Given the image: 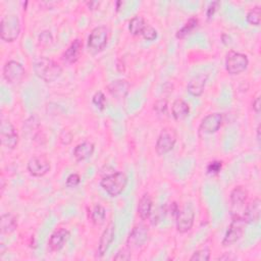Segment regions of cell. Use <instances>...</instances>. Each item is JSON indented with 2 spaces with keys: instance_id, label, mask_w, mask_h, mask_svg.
<instances>
[{
  "instance_id": "9a60e30c",
  "label": "cell",
  "mask_w": 261,
  "mask_h": 261,
  "mask_svg": "<svg viewBox=\"0 0 261 261\" xmlns=\"http://www.w3.org/2000/svg\"><path fill=\"white\" fill-rule=\"evenodd\" d=\"M114 232H115L114 225L110 223L107 226V228L104 230L101 238H100L99 245H98V256L101 257L106 253V251L108 250V248L110 247L111 243L114 240Z\"/></svg>"
},
{
  "instance_id": "277c9868",
  "label": "cell",
  "mask_w": 261,
  "mask_h": 261,
  "mask_svg": "<svg viewBox=\"0 0 261 261\" xmlns=\"http://www.w3.org/2000/svg\"><path fill=\"white\" fill-rule=\"evenodd\" d=\"M108 35L109 30L105 26H99L94 28L88 37L89 49L94 53L102 51L107 44Z\"/></svg>"
},
{
  "instance_id": "74e56055",
  "label": "cell",
  "mask_w": 261,
  "mask_h": 261,
  "mask_svg": "<svg viewBox=\"0 0 261 261\" xmlns=\"http://www.w3.org/2000/svg\"><path fill=\"white\" fill-rule=\"evenodd\" d=\"M252 105H253L254 111H255L256 113H259V111H260V97H259V96H257V97L255 98V100L253 101Z\"/></svg>"
},
{
  "instance_id": "836d02e7",
  "label": "cell",
  "mask_w": 261,
  "mask_h": 261,
  "mask_svg": "<svg viewBox=\"0 0 261 261\" xmlns=\"http://www.w3.org/2000/svg\"><path fill=\"white\" fill-rule=\"evenodd\" d=\"M39 41H40V43H42L44 45H48L49 43H51L52 36H51L50 32H48V31L42 32L41 35L39 36Z\"/></svg>"
},
{
  "instance_id": "7c38bea8",
  "label": "cell",
  "mask_w": 261,
  "mask_h": 261,
  "mask_svg": "<svg viewBox=\"0 0 261 261\" xmlns=\"http://www.w3.org/2000/svg\"><path fill=\"white\" fill-rule=\"evenodd\" d=\"M148 240V230L143 225L136 226L127 241V244L130 248H140L142 247Z\"/></svg>"
},
{
  "instance_id": "4316f807",
  "label": "cell",
  "mask_w": 261,
  "mask_h": 261,
  "mask_svg": "<svg viewBox=\"0 0 261 261\" xmlns=\"http://www.w3.org/2000/svg\"><path fill=\"white\" fill-rule=\"evenodd\" d=\"M197 26H198V19L195 18V17L190 18L189 21H188V23H187L182 29L177 31V33H176V38H178V39L185 38L187 35L191 34V32H192Z\"/></svg>"
},
{
  "instance_id": "ba28073f",
  "label": "cell",
  "mask_w": 261,
  "mask_h": 261,
  "mask_svg": "<svg viewBox=\"0 0 261 261\" xmlns=\"http://www.w3.org/2000/svg\"><path fill=\"white\" fill-rule=\"evenodd\" d=\"M0 140L1 144L7 149H14L18 143V135L7 119H2L0 125Z\"/></svg>"
},
{
  "instance_id": "30bf717a",
  "label": "cell",
  "mask_w": 261,
  "mask_h": 261,
  "mask_svg": "<svg viewBox=\"0 0 261 261\" xmlns=\"http://www.w3.org/2000/svg\"><path fill=\"white\" fill-rule=\"evenodd\" d=\"M175 142H176V136L174 130L165 129L162 133H160L156 141V145H155L156 152L158 153V155H165L169 153L174 149Z\"/></svg>"
},
{
  "instance_id": "ab89813d",
  "label": "cell",
  "mask_w": 261,
  "mask_h": 261,
  "mask_svg": "<svg viewBox=\"0 0 261 261\" xmlns=\"http://www.w3.org/2000/svg\"><path fill=\"white\" fill-rule=\"evenodd\" d=\"M257 140L258 142H260V125H258L257 127Z\"/></svg>"
},
{
  "instance_id": "ac0fdd59",
  "label": "cell",
  "mask_w": 261,
  "mask_h": 261,
  "mask_svg": "<svg viewBox=\"0 0 261 261\" xmlns=\"http://www.w3.org/2000/svg\"><path fill=\"white\" fill-rule=\"evenodd\" d=\"M207 78H208V75H204V74L194 77L187 86L188 92L192 96H196V97L202 95L206 82H207Z\"/></svg>"
},
{
  "instance_id": "e575fe53",
  "label": "cell",
  "mask_w": 261,
  "mask_h": 261,
  "mask_svg": "<svg viewBox=\"0 0 261 261\" xmlns=\"http://www.w3.org/2000/svg\"><path fill=\"white\" fill-rule=\"evenodd\" d=\"M154 109L159 113V114H163L167 112L168 109V103L166 100H160V101H157L154 104Z\"/></svg>"
},
{
  "instance_id": "8992f818",
  "label": "cell",
  "mask_w": 261,
  "mask_h": 261,
  "mask_svg": "<svg viewBox=\"0 0 261 261\" xmlns=\"http://www.w3.org/2000/svg\"><path fill=\"white\" fill-rule=\"evenodd\" d=\"M245 226H246V222L244 220V218L242 216L236 215L232 220V223L226 233V236L223 241V245L230 246L238 242V241L244 235Z\"/></svg>"
},
{
  "instance_id": "6da1fadb",
  "label": "cell",
  "mask_w": 261,
  "mask_h": 261,
  "mask_svg": "<svg viewBox=\"0 0 261 261\" xmlns=\"http://www.w3.org/2000/svg\"><path fill=\"white\" fill-rule=\"evenodd\" d=\"M33 68L36 76L47 83L54 82L63 74V68L54 60L45 56L37 58L33 64Z\"/></svg>"
},
{
  "instance_id": "7402d4cb",
  "label": "cell",
  "mask_w": 261,
  "mask_h": 261,
  "mask_svg": "<svg viewBox=\"0 0 261 261\" xmlns=\"http://www.w3.org/2000/svg\"><path fill=\"white\" fill-rule=\"evenodd\" d=\"M17 228V223L15 217L10 213H4L0 218V231L1 235H8L15 231Z\"/></svg>"
},
{
  "instance_id": "2e32d148",
  "label": "cell",
  "mask_w": 261,
  "mask_h": 261,
  "mask_svg": "<svg viewBox=\"0 0 261 261\" xmlns=\"http://www.w3.org/2000/svg\"><path fill=\"white\" fill-rule=\"evenodd\" d=\"M260 212L261 201L259 198H256L248 204L242 217L244 218L246 224H257L260 219Z\"/></svg>"
},
{
  "instance_id": "d6986e66",
  "label": "cell",
  "mask_w": 261,
  "mask_h": 261,
  "mask_svg": "<svg viewBox=\"0 0 261 261\" xmlns=\"http://www.w3.org/2000/svg\"><path fill=\"white\" fill-rule=\"evenodd\" d=\"M107 89L113 97L122 99L127 96L130 89V84L125 80H116V81H113L108 85Z\"/></svg>"
},
{
  "instance_id": "8fae6325",
  "label": "cell",
  "mask_w": 261,
  "mask_h": 261,
  "mask_svg": "<svg viewBox=\"0 0 261 261\" xmlns=\"http://www.w3.org/2000/svg\"><path fill=\"white\" fill-rule=\"evenodd\" d=\"M50 170V163L43 155H38L31 158L28 163V171L34 176H43Z\"/></svg>"
},
{
  "instance_id": "ffe728a7",
  "label": "cell",
  "mask_w": 261,
  "mask_h": 261,
  "mask_svg": "<svg viewBox=\"0 0 261 261\" xmlns=\"http://www.w3.org/2000/svg\"><path fill=\"white\" fill-rule=\"evenodd\" d=\"M95 146L92 142L85 141L83 143H80L76 146L74 150V156L78 160V162H82L89 157H91L94 153Z\"/></svg>"
},
{
  "instance_id": "7a4b0ae2",
  "label": "cell",
  "mask_w": 261,
  "mask_h": 261,
  "mask_svg": "<svg viewBox=\"0 0 261 261\" xmlns=\"http://www.w3.org/2000/svg\"><path fill=\"white\" fill-rule=\"evenodd\" d=\"M101 187L111 197L122 194L128 185V176L124 173H113L105 175L101 179Z\"/></svg>"
},
{
  "instance_id": "5bb4252c",
  "label": "cell",
  "mask_w": 261,
  "mask_h": 261,
  "mask_svg": "<svg viewBox=\"0 0 261 261\" xmlns=\"http://www.w3.org/2000/svg\"><path fill=\"white\" fill-rule=\"evenodd\" d=\"M71 237L70 232L67 229L60 228L57 229L50 237L48 246L51 251H59L60 249H63L66 243L69 241Z\"/></svg>"
},
{
  "instance_id": "1f68e13d",
  "label": "cell",
  "mask_w": 261,
  "mask_h": 261,
  "mask_svg": "<svg viewBox=\"0 0 261 261\" xmlns=\"http://www.w3.org/2000/svg\"><path fill=\"white\" fill-rule=\"evenodd\" d=\"M80 182H81V177H80V175L77 174H72L68 176L66 185L68 188H75L80 184Z\"/></svg>"
},
{
  "instance_id": "f35d334b",
  "label": "cell",
  "mask_w": 261,
  "mask_h": 261,
  "mask_svg": "<svg viewBox=\"0 0 261 261\" xmlns=\"http://www.w3.org/2000/svg\"><path fill=\"white\" fill-rule=\"evenodd\" d=\"M224 259H227V260H233V259H235V257L232 256L231 254H226V255L220 256V257L218 258V260H224Z\"/></svg>"
},
{
  "instance_id": "83f0119b",
  "label": "cell",
  "mask_w": 261,
  "mask_h": 261,
  "mask_svg": "<svg viewBox=\"0 0 261 261\" xmlns=\"http://www.w3.org/2000/svg\"><path fill=\"white\" fill-rule=\"evenodd\" d=\"M260 15H261V8L260 6H255L254 8L250 9L247 13V22L251 25L258 26L260 24Z\"/></svg>"
},
{
  "instance_id": "d4e9b609",
  "label": "cell",
  "mask_w": 261,
  "mask_h": 261,
  "mask_svg": "<svg viewBox=\"0 0 261 261\" xmlns=\"http://www.w3.org/2000/svg\"><path fill=\"white\" fill-rule=\"evenodd\" d=\"M145 27H146L145 19L142 16H139V15L134 16L129 23V31L134 36L142 35Z\"/></svg>"
},
{
  "instance_id": "4dcf8cb0",
  "label": "cell",
  "mask_w": 261,
  "mask_h": 261,
  "mask_svg": "<svg viewBox=\"0 0 261 261\" xmlns=\"http://www.w3.org/2000/svg\"><path fill=\"white\" fill-rule=\"evenodd\" d=\"M142 35H143L144 39L147 40V41H153V40H155L157 38V31L153 27L146 25Z\"/></svg>"
},
{
  "instance_id": "4fadbf2b",
  "label": "cell",
  "mask_w": 261,
  "mask_h": 261,
  "mask_svg": "<svg viewBox=\"0 0 261 261\" xmlns=\"http://www.w3.org/2000/svg\"><path fill=\"white\" fill-rule=\"evenodd\" d=\"M223 114L222 113H211L206 115L201 124H200L199 130L204 134H213L223 125Z\"/></svg>"
},
{
  "instance_id": "d590c367",
  "label": "cell",
  "mask_w": 261,
  "mask_h": 261,
  "mask_svg": "<svg viewBox=\"0 0 261 261\" xmlns=\"http://www.w3.org/2000/svg\"><path fill=\"white\" fill-rule=\"evenodd\" d=\"M131 257L132 256H131L130 251L127 249H123L116 254V256L114 257V260H130Z\"/></svg>"
},
{
  "instance_id": "e0dca14e",
  "label": "cell",
  "mask_w": 261,
  "mask_h": 261,
  "mask_svg": "<svg viewBox=\"0 0 261 261\" xmlns=\"http://www.w3.org/2000/svg\"><path fill=\"white\" fill-rule=\"evenodd\" d=\"M83 43L80 39H76L75 41L69 46V48L63 53V60L67 64H74L79 59L82 53Z\"/></svg>"
},
{
  "instance_id": "f1b7e54d",
  "label": "cell",
  "mask_w": 261,
  "mask_h": 261,
  "mask_svg": "<svg viewBox=\"0 0 261 261\" xmlns=\"http://www.w3.org/2000/svg\"><path fill=\"white\" fill-rule=\"evenodd\" d=\"M210 259V251L207 248L196 251L190 258L191 261H208Z\"/></svg>"
},
{
  "instance_id": "5b68a950",
  "label": "cell",
  "mask_w": 261,
  "mask_h": 261,
  "mask_svg": "<svg viewBox=\"0 0 261 261\" xmlns=\"http://www.w3.org/2000/svg\"><path fill=\"white\" fill-rule=\"evenodd\" d=\"M248 65L249 59L247 55L236 51L228 53L226 58V69L230 75L235 76L243 73L248 68Z\"/></svg>"
},
{
  "instance_id": "cb8c5ba5",
  "label": "cell",
  "mask_w": 261,
  "mask_h": 261,
  "mask_svg": "<svg viewBox=\"0 0 261 261\" xmlns=\"http://www.w3.org/2000/svg\"><path fill=\"white\" fill-rule=\"evenodd\" d=\"M248 192L244 187L238 186L231 192V203L233 206H242L247 200Z\"/></svg>"
},
{
  "instance_id": "44dd1931",
  "label": "cell",
  "mask_w": 261,
  "mask_h": 261,
  "mask_svg": "<svg viewBox=\"0 0 261 261\" xmlns=\"http://www.w3.org/2000/svg\"><path fill=\"white\" fill-rule=\"evenodd\" d=\"M172 113H173V116L176 120H182V119H185L189 115L190 107L188 103L185 102L184 100L176 99L175 101L173 103Z\"/></svg>"
},
{
  "instance_id": "484cf974",
  "label": "cell",
  "mask_w": 261,
  "mask_h": 261,
  "mask_svg": "<svg viewBox=\"0 0 261 261\" xmlns=\"http://www.w3.org/2000/svg\"><path fill=\"white\" fill-rule=\"evenodd\" d=\"M91 219L92 222L95 225H102L105 220V216H106V212L104 207H102L100 204H96L93 209L91 210Z\"/></svg>"
},
{
  "instance_id": "3957f363",
  "label": "cell",
  "mask_w": 261,
  "mask_h": 261,
  "mask_svg": "<svg viewBox=\"0 0 261 261\" xmlns=\"http://www.w3.org/2000/svg\"><path fill=\"white\" fill-rule=\"evenodd\" d=\"M0 36L5 42H13L21 34V22L15 14H7L2 17L0 23Z\"/></svg>"
},
{
  "instance_id": "f546056e",
  "label": "cell",
  "mask_w": 261,
  "mask_h": 261,
  "mask_svg": "<svg viewBox=\"0 0 261 261\" xmlns=\"http://www.w3.org/2000/svg\"><path fill=\"white\" fill-rule=\"evenodd\" d=\"M93 104L100 110H103L105 107V103H106V98L105 95L102 92H97L95 93V95L93 96Z\"/></svg>"
},
{
  "instance_id": "8d00e7d4",
  "label": "cell",
  "mask_w": 261,
  "mask_h": 261,
  "mask_svg": "<svg viewBox=\"0 0 261 261\" xmlns=\"http://www.w3.org/2000/svg\"><path fill=\"white\" fill-rule=\"evenodd\" d=\"M218 5H219V2H218V1H214V2H212V3L209 4V6H208V8H207V16H208V18H210V17L214 14V12H215V10L217 9Z\"/></svg>"
},
{
  "instance_id": "603a6c76",
  "label": "cell",
  "mask_w": 261,
  "mask_h": 261,
  "mask_svg": "<svg viewBox=\"0 0 261 261\" xmlns=\"http://www.w3.org/2000/svg\"><path fill=\"white\" fill-rule=\"evenodd\" d=\"M152 211V199L149 194H144L139 201L138 214L140 218L145 220L151 215Z\"/></svg>"
},
{
  "instance_id": "9c48e42d",
  "label": "cell",
  "mask_w": 261,
  "mask_h": 261,
  "mask_svg": "<svg viewBox=\"0 0 261 261\" xmlns=\"http://www.w3.org/2000/svg\"><path fill=\"white\" fill-rule=\"evenodd\" d=\"M26 75V71L24 67L15 62V60H9L3 68V77L5 81L9 84H18L23 81V79Z\"/></svg>"
},
{
  "instance_id": "d6a6232c",
  "label": "cell",
  "mask_w": 261,
  "mask_h": 261,
  "mask_svg": "<svg viewBox=\"0 0 261 261\" xmlns=\"http://www.w3.org/2000/svg\"><path fill=\"white\" fill-rule=\"evenodd\" d=\"M222 167H223L222 162H212L207 167V173L210 174H216L220 172V170H222Z\"/></svg>"
},
{
  "instance_id": "52a82bcc",
  "label": "cell",
  "mask_w": 261,
  "mask_h": 261,
  "mask_svg": "<svg viewBox=\"0 0 261 261\" xmlns=\"http://www.w3.org/2000/svg\"><path fill=\"white\" fill-rule=\"evenodd\" d=\"M175 222H176V230L185 234L189 232L193 225H194V219H195V212L191 205H185L180 209H178L176 215H175Z\"/></svg>"
}]
</instances>
